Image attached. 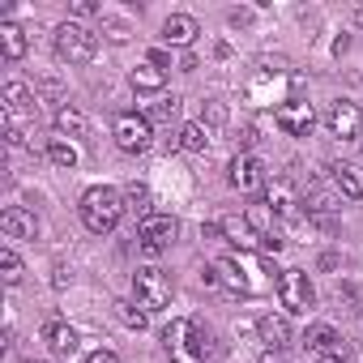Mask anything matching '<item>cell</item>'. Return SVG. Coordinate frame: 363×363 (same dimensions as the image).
<instances>
[{"label": "cell", "mask_w": 363, "mask_h": 363, "mask_svg": "<svg viewBox=\"0 0 363 363\" xmlns=\"http://www.w3.org/2000/svg\"><path fill=\"white\" fill-rule=\"evenodd\" d=\"M82 18H90V13H99V5H94V0H77V5H73Z\"/></svg>", "instance_id": "31"}, {"label": "cell", "mask_w": 363, "mask_h": 363, "mask_svg": "<svg viewBox=\"0 0 363 363\" xmlns=\"http://www.w3.org/2000/svg\"><path fill=\"white\" fill-rule=\"evenodd\" d=\"M175 231H179V223L171 214H145L141 227H137V244L154 257V252H162V248L175 244Z\"/></svg>", "instance_id": "8"}, {"label": "cell", "mask_w": 363, "mask_h": 363, "mask_svg": "<svg viewBox=\"0 0 363 363\" xmlns=\"http://www.w3.org/2000/svg\"><path fill=\"white\" fill-rule=\"evenodd\" d=\"M43 337H48V346H52L56 354H73V350H77V329L65 325V320H48V325H43Z\"/></svg>", "instance_id": "20"}, {"label": "cell", "mask_w": 363, "mask_h": 363, "mask_svg": "<svg viewBox=\"0 0 363 363\" xmlns=\"http://www.w3.org/2000/svg\"><path fill=\"white\" fill-rule=\"evenodd\" d=\"M214 282L227 286L231 295H252V291H257L252 278H248V269L240 265V257H223V261H214Z\"/></svg>", "instance_id": "14"}, {"label": "cell", "mask_w": 363, "mask_h": 363, "mask_svg": "<svg viewBox=\"0 0 363 363\" xmlns=\"http://www.w3.org/2000/svg\"><path fill=\"white\" fill-rule=\"evenodd\" d=\"M308 350H312L316 359H337V363L350 354L346 337H342L333 325H312V329H308Z\"/></svg>", "instance_id": "11"}, {"label": "cell", "mask_w": 363, "mask_h": 363, "mask_svg": "<svg viewBox=\"0 0 363 363\" xmlns=\"http://www.w3.org/2000/svg\"><path fill=\"white\" fill-rule=\"evenodd\" d=\"M265 197H269V210H274L278 218H291V223L299 218V206H303V197L295 193V184H291L286 175H278V179H274V184L265 189Z\"/></svg>", "instance_id": "13"}, {"label": "cell", "mask_w": 363, "mask_h": 363, "mask_svg": "<svg viewBox=\"0 0 363 363\" xmlns=\"http://www.w3.org/2000/svg\"><path fill=\"white\" fill-rule=\"evenodd\" d=\"M82 223H86V231H94V235H107V231H116V223H120V214L128 210L124 206V193H116V189H107V184H94V189H86L82 193Z\"/></svg>", "instance_id": "1"}, {"label": "cell", "mask_w": 363, "mask_h": 363, "mask_svg": "<svg viewBox=\"0 0 363 363\" xmlns=\"http://www.w3.org/2000/svg\"><path fill=\"white\" fill-rule=\"evenodd\" d=\"M116 316H120L128 329H137V333H141V329H145V320H150V312H145L141 303H124V299L116 303Z\"/></svg>", "instance_id": "26"}, {"label": "cell", "mask_w": 363, "mask_h": 363, "mask_svg": "<svg viewBox=\"0 0 363 363\" xmlns=\"http://www.w3.org/2000/svg\"><path fill=\"white\" fill-rule=\"evenodd\" d=\"M26 363H48V359H26Z\"/></svg>", "instance_id": "34"}, {"label": "cell", "mask_w": 363, "mask_h": 363, "mask_svg": "<svg viewBox=\"0 0 363 363\" xmlns=\"http://www.w3.org/2000/svg\"><path fill=\"white\" fill-rule=\"evenodd\" d=\"M0 231H5L9 240H35L39 235V218L22 206H9L5 214H0Z\"/></svg>", "instance_id": "15"}, {"label": "cell", "mask_w": 363, "mask_h": 363, "mask_svg": "<svg viewBox=\"0 0 363 363\" xmlns=\"http://www.w3.org/2000/svg\"><path fill=\"white\" fill-rule=\"evenodd\" d=\"M111 137H116V145H120L124 154H145V150H150V141H154L150 120H145V116H137V111H120V116H116V124H111Z\"/></svg>", "instance_id": "5"}, {"label": "cell", "mask_w": 363, "mask_h": 363, "mask_svg": "<svg viewBox=\"0 0 363 363\" xmlns=\"http://www.w3.org/2000/svg\"><path fill=\"white\" fill-rule=\"evenodd\" d=\"M124 206L145 218V214H150V189H145V184H128V189H124Z\"/></svg>", "instance_id": "27"}, {"label": "cell", "mask_w": 363, "mask_h": 363, "mask_svg": "<svg viewBox=\"0 0 363 363\" xmlns=\"http://www.w3.org/2000/svg\"><path fill=\"white\" fill-rule=\"evenodd\" d=\"M86 363H120V359H116V354H111V350H94V354H90V359H86Z\"/></svg>", "instance_id": "30"}, {"label": "cell", "mask_w": 363, "mask_h": 363, "mask_svg": "<svg viewBox=\"0 0 363 363\" xmlns=\"http://www.w3.org/2000/svg\"><path fill=\"white\" fill-rule=\"evenodd\" d=\"M35 107V94H30V86H22V82H9L5 86V111H30Z\"/></svg>", "instance_id": "25"}, {"label": "cell", "mask_w": 363, "mask_h": 363, "mask_svg": "<svg viewBox=\"0 0 363 363\" xmlns=\"http://www.w3.org/2000/svg\"><path fill=\"white\" fill-rule=\"evenodd\" d=\"M261 363H291V359H286L282 350H265V354H261Z\"/></svg>", "instance_id": "32"}, {"label": "cell", "mask_w": 363, "mask_h": 363, "mask_svg": "<svg viewBox=\"0 0 363 363\" xmlns=\"http://www.w3.org/2000/svg\"><path fill=\"white\" fill-rule=\"evenodd\" d=\"M278 295H282L286 312H312L316 308V286L303 269H282L278 274Z\"/></svg>", "instance_id": "7"}, {"label": "cell", "mask_w": 363, "mask_h": 363, "mask_svg": "<svg viewBox=\"0 0 363 363\" xmlns=\"http://www.w3.org/2000/svg\"><path fill=\"white\" fill-rule=\"evenodd\" d=\"M0 269H5V282H9V286H18V282H22V261H18V252H13V248L0 252Z\"/></svg>", "instance_id": "28"}, {"label": "cell", "mask_w": 363, "mask_h": 363, "mask_svg": "<svg viewBox=\"0 0 363 363\" xmlns=\"http://www.w3.org/2000/svg\"><path fill=\"white\" fill-rule=\"evenodd\" d=\"M128 82H133V90H137V94H158V90L167 86V73H162L158 65H150V60H145V65H137V69H133V77H128Z\"/></svg>", "instance_id": "21"}, {"label": "cell", "mask_w": 363, "mask_h": 363, "mask_svg": "<svg viewBox=\"0 0 363 363\" xmlns=\"http://www.w3.org/2000/svg\"><path fill=\"white\" fill-rule=\"evenodd\" d=\"M257 333H261V342H265L269 350H282V346L291 342V320H286V316L265 312V316L257 320Z\"/></svg>", "instance_id": "18"}, {"label": "cell", "mask_w": 363, "mask_h": 363, "mask_svg": "<svg viewBox=\"0 0 363 363\" xmlns=\"http://www.w3.org/2000/svg\"><path fill=\"white\" fill-rule=\"evenodd\" d=\"M56 133L69 141V137H86L90 133V120H86V111L82 107H73V103H65V107H56Z\"/></svg>", "instance_id": "19"}, {"label": "cell", "mask_w": 363, "mask_h": 363, "mask_svg": "<svg viewBox=\"0 0 363 363\" xmlns=\"http://www.w3.org/2000/svg\"><path fill=\"white\" fill-rule=\"evenodd\" d=\"M210 145V128L206 124H184V128H179V150H189V154H201Z\"/></svg>", "instance_id": "24"}, {"label": "cell", "mask_w": 363, "mask_h": 363, "mask_svg": "<svg viewBox=\"0 0 363 363\" xmlns=\"http://www.w3.org/2000/svg\"><path fill=\"white\" fill-rule=\"evenodd\" d=\"M210 120H214V124H223V120H227V111H223V103H210Z\"/></svg>", "instance_id": "33"}, {"label": "cell", "mask_w": 363, "mask_h": 363, "mask_svg": "<svg viewBox=\"0 0 363 363\" xmlns=\"http://www.w3.org/2000/svg\"><path fill=\"white\" fill-rule=\"evenodd\" d=\"M274 120H278V128H282L286 137H308V133L316 128V111H312L308 99H286V103L274 111Z\"/></svg>", "instance_id": "9"}, {"label": "cell", "mask_w": 363, "mask_h": 363, "mask_svg": "<svg viewBox=\"0 0 363 363\" xmlns=\"http://www.w3.org/2000/svg\"><path fill=\"white\" fill-rule=\"evenodd\" d=\"M175 111H179V99L171 94V99H158V103H154V107L145 111V120H171Z\"/></svg>", "instance_id": "29"}, {"label": "cell", "mask_w": 363, "mask_h": 363, "mask_svg": "<svg viewBox=\"0 0 363 363\" xmlns=\"http://www.w3.org/2000/svg\"><path fill=\"white\" fill-rule=\"evenodd\" d=\"M0 52H5V60H22V56H26V35H22V26H13V22L0 26Z\"/></svg>", "instance_id": "22"}, {"label": "cell", "mask_w": 363, "mask_h": 363, "mask_svg": "<svg viewBox=\"0 0 363 363\" xmlns=\"http://www.w3.org/2000/svg\"><path fill=\"white\" fill-rule=\"evenodd\" d=\"M133 295H137V303L145 312H158V308L171 303V278L162 269H154V265H141L133 274Z\"/></svg>", "instance_id": "4"}, {"label": "cell", "mask_w": 363, "mask_h": 363, "mask_svg": "<svg viewBox=\"0 0 363 363\" xmlns=\"http://www.w3.org/2000/svg\"><path fill=\"white\" fill-rule=\"evenodd\" d=\"M329 175H333V184H337L342 197H350V201L363 197V167H359V162H333Z\"/></svg>", "instance_id": "17"}, {"label": "cell", "mask_w": 363, "mask_h": 363, "mask_svg": "<svg viewBox=\"0 0 363 363\" xmlns=\"http://www.w3.org/2000/svg\"><path fill=\"white\" fill-rule=\"evenodd\" d=\"M201 325L197 320H171L162 329V350L171 354V363H201L206 346H201Z\"/></svg>", "instance_id": "2"}, {"label": "cell", "mask_w": 363, "mask_h": 363, "mask_svg": "<svg viewBox=\"0 0 363 363\" xmlns=\"http://www.w3.org/2000/svg\"><path fill=\"white\" fill-rule=\"evenodd\" d=\"M48 162L60 167V171H73V167H77V150H73V141L52 137V141H48Z\"/></svg>", "instance_id": "23"}, {"label": "cell", "mask_w": 363, "mask_h": 363, "mask_svg": "<svg viewBox=\"0 0 363 363\" xmlns=\"http://www.w3.org/2000/svg\"><path fill=\"white\" fill-rule=\"evenodd\" d=\"M206 235L227 240V244H235L240 252H257V248H261V231L252 227V218H240V214H223L214 227H206Z\"/></svg>", "instance_id": "6"}, {"label": "cell", "mask_w": 363, "mask_h": 363, "mask_svg": "<svg viewBox=\"0 0 363 363\" xmlns=\"http://www.w3.org/2000/svg\"><path fill=\"white\" fill-rule=\"evenodd\" d=\"M99 52V35L82 22H60L56 26V56L65 65H86L90 56Z\"/></svg>", "instance_id": "3"}, {"label": "cell", "mask_w": 363, "mask_h": 363, "mask_svg": "<svg viewBox=\"0 0 363 363\" xmlns=\"http://www.w3.org/2000/svg\"><path fill=\"white\" fill-rule=\"evenodd\" d=\"M197 35H201V26H197V18H189V13H171V18L162 22V43H167V48H189Z\"/></svg>", "instance_id": "16"}, {"label": "cell", "mask_w": 363, "mask_h": 363, "mask_svg": "<svg viewBox=\"0 0 363 363\" xmlns=\"http://www.w3.org/2000/svg\"><path fill=\"white\" fill-rule=\"evenodd\" d=\"M329 133L337 137V141H354V137H363V107L359 103H350V99H337L333 107H329Z\"/></svg>", "instance_id": "10"}, {"label": "cell", "mask_w": 363, "mask_h": 363, "mask_svg": "<svg viewBox=\"0 0 363 363\" xmlns=\"http://www.w3.org/2000/svg\"><path fill=\"white\" fill-rule=\"evenodd\" d=\"M231 184L240 189V193H257V189H265V167H261V158L257 154H235L231 158Z\"/></svg>", "instance_id": "12"}]
</instances>
